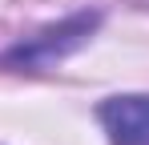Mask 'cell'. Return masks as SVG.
<instances>
[{
	"mask_svg": "<svg viewBox=\"0 0 149 145\" xmlns=\"http://www.w3.org/2000/svg\"><path fill=\"white\" fill-rule=\"evenodd\" d=\"M97 24H101L97 12H77V16H69V20H61V24H52V28H45V32H36L28 45L12 48L8 61H16V65H52V61L77 52V48L93 36Z\"/></svg>",
	"mask_w": 149,
	"mask_h": 145,
	"instance_id": "6da1fadb",
	"label": "cell"
},
{
	"mask_svg": "<svg viewBox=\"0 0 149 145\" xmlns=\"http://www.w3.org/2000/svg\"><path fill=\"white\" fill-rule=\"evenodd\" d=\"M97 121L109 133V145H149V97L141 93L101 101Z\"/></svg>",
	"mask_w": 149,
	"mask_h": 145,
	"instance_id": "7a4b0ae2",
	"label": "cell"
}]
</instances>
